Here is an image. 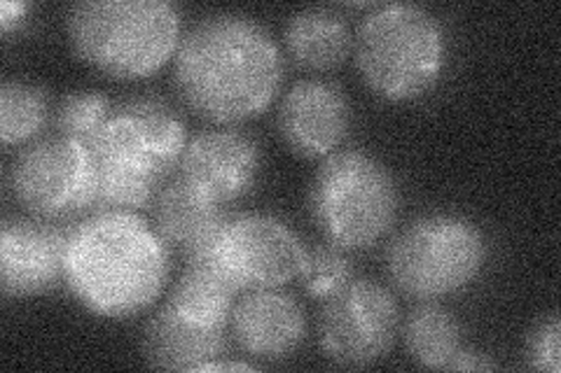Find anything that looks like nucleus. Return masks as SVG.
<instances>
[{"label": "nucleus", "mask_w": 561, "mask_h": 373, "mask_svg": "<svg viewBox=\"0 0 561 373\" xmlns=\"http://www.w3.org/2000/svg\"><path fill=\"white\" fill-rule=\"evenodd\" d=\"M284 80L274 35L241 12H210L192 24L173 57V82L192 113L239 124L265 113Z\"/></svg>", "instance_id": "obj_1"}, {"label": "nucleus", "mask_w": 561, "mask_h": 373, "mask_svg": "<svg viewBox=\"0 0 561 373\" xmlns=\"http://www.w3.org/2000/svg\"><path fill=\"white\" fill-rule=\"evenodd\" d=\"M169 269L167 243L136 212L96 210L68 229L64 282L99 317L125 319L150 308Z\"/></svg>", "instance_id": "obj_2"}, {"label": "nucleus", "mask_w": 561, "mask_h": 373, "mask_svg": "<svg viewBox=\"0 0 561 373\" xmlns=\"http://www.w3.org/2000/svg\"><path fill=\"white\" fill-rule=\"evenodd\" d=\"M76 57L115 80L148 78L175 57L181 10L169 0H80L66 12Z\"/></svg>", "instance_id": "obj_3"}, {"label": "nucleus", "mask_w": 561, "mask_h": 373, "mask_svg": "<svg viewBox=\"0 0 561 373\" xmlns=\"http://www.w3.org/2000/svg\"><path fill=\"white\" fill-rule=\"evenodd\" d=\"M354 49L363 82L377 96L402 103L421 98L440 82L447 35L431 10L386 3L363 16Z\"/></svg>", "instance_id": "obj_4"}, {"label": "nucleus", "mask_w": 561, "mask_h": 373, "mask_svg": "<svg viewBox=\"0 0 561 373\" xmlns=\"http://www.w3.org/2000/svg\"><path fill=\"white\" fill-rule=\"evenodd\" d=\"M309 210L328 243L365 250L393 229L400 189L393 173L373 154L332 152L311 180Z\"/></svg>", "instance_id": "obj_5"}, {"label": "nucleus", "mask_w": 561, "mask_h": 373, "mask_svg": "<svg viewBox=\"0 0 561 373\" xmlns=\"http://www.w3.org/2000/svg\"><path fill=\"white\" fill-rule=\"evenodd\" d=\"M484 261L486 241L476 222L433 212L398 231L386 250V273L402 294L431 301L468 288Z\"/></svg>", "instance_id": "obj_6"}, {"label": "nucleus", "mask_w": 561, "mask_h": 373, "mask_svg": "<svg viewBox=\"0 0 561 373\" xmlns=\"http://www.w3.org/2000/svg\"><path fill=\"white\" fill-rule=\"evenodd\" d=\"M10 189L33 218L55 224L80 220L96 210V154L61 133L35 140L12 162Z\"/></svg>", "instance_id": "obj_7"}, {"label": "nucleus", "mask_w": 561, "mask_h": 373, "mask_svg": "<svg viewBox=\"0 0 561 373\" xmlns=\"http://www.w3.org/2000/svg\"><path fill=\"white\" fill-rule=\"evenodd\" d=\"M187 145L183 119L160 98H131L113 108L96 138L99 168L167 185Z\"/></svg>", "instance_id": "obj_8"}, {"label": "nucleus", "mask_w": 561, "mask_h": 373, "mask_svg": "<svg viewBox=\"0 0 561 373\" xmlns=\"http://www.w3.org/2000/svg\"><path fill=\"white\" fill-rule=\"evenodd\" d=\"M400 329V311L389 288L354 278L325 299L321 348L330 362L346 369L373 366L391 352Z\"/></svg>", "instance_id": "obj_9"}, {"label": "nucleus", "mask_w": 561, "mask_h": 373, "mask_svg": "<svg viewBox=\"0 0 561 373\" xmlns=\"http://www.w3.org/2000/svg\"><path fill=\"white\" fill-rule=\"evenodd\" d=\"M206 255L222 266L241 292H253L278 290L300 276L307 247L284 220L245 212L227 218Z\"/></svg>", "instance_id": "obj_10"}, {"label": "nucleus", "mask_w": 561, "mask_h": 373, "mask_svg": "<svg viewBox=\"0 0 561 373\" xmlns=\"http://www.w3.org/2000/svg\"><path fill=\"white\" fill-rule=\"evenodd\" d=\"M68 231L55 222L10 218L0 224V290L8 299L38 296L66 276Z\"/></svg>", "instance_id": "obj_11"}, {"label": "nucleus", "mask_w": 561, "mask_h": 373, "mask_svg": "<svg viewBox=\"0 0 561 373\" xmlns=\"http://www.w3.org/2000/svg\"><path fill=\"white\" fill-rule=\"evenodd\" d=\"M260 175V148L237 129H208L185 145L179 177L220 206L239 201Z\"/></svg>", "instance_id": "obj_12"}, {"label": "nucleus", "mask_w": 561, "mask_h": 373, "mask_svg": "<svg viewBox=\"0 0 561 373\" xmlns=\"http://www.w3.org/2000/svg\"><path fill=\"white\" fill-rule=\"evenodd\" d=\"M278 136L302 159H325L348 133L351 108L342 86L328 80H302L278 105Z\"/></svg>", "instance_id": "obj_13"}, {"label": "nucleus", "mask_w": 561, "mask_h": 373, "mask_svg": "<svg viewBox=\"0 0 561 373\" xmlns=\"http://www.w3.org/2000/svg\"><path fill=\"white\" fill-rule=\"evenodd\" d=\"M230 331L249 358L278 362L302 346L307 317L295 296L280 290H253L237 301Z\"/></svg>", "instance_id": "obj_14"}, {"label": "nucleus", "mask_w": 561, "mask_h": 373, "mask_svg": "<svg viewBox=\"0 0 561 373\" xmlns=\"http://www.w3.org/2000/svg\"><path fill=\"white\" fill-rule=\"evenodd\" d=\"M152 220L169 253L183 255L190 261L214 247L227 215L225 206L206 199L204 194L175 177L157 194Z\"/></svg>", "instance_id": "obj_15"}, {"label": "nucleus", "mask_w": 561, "mask_h": 373, "mask_svg": "<svg viewBox=\"0 0 561 373\" xmlns=\"http://www.w3.org/2000/svg\"><path fill=\"white\" fill-rule=\"evenodd\" d=\"M227 329H206L164 306L150 317L140 350L152 369L195 371L204 362L225 358Z\"/></svg>", "instance_id": "obj_16"}, {"label": "nucleus", "mask_w": 561, "mask_h": 373, "mask_svg": "<svg viewBox=\"0 0 561 373\" xmlns=\"http://www.w3.org/2000/svg\"><path fill=\"white\" fill-rule=\"evenodd\" d=\"M239 292L237 282L225 273L222 266L214 257L204 255L187 261L167 306L187 323L206 329H227Z\"/></svg>", "instance_id": "obj_17"}, {"label": "nucleus", "mask_w": 561, "mask_h": 373, "mask_svg": "<svg viewBox=\"0 0 561 373\" xmlns=\"http://www.w3.org/2000/svg\"><path fill=\"white\" fill-rule=\"evenodd\" d=\"M284 43L288 57L297 66L323 73L351 57L356 35L340 12L330 8H305L288 20Z\"/></svg>", "instance_id": "obj_18"}, {"label": "nucleus", "mask_w": 561, "mask_h": 373, "mask_svg": "<svg viewBox=\"0 0 561 373\" xmlns=\"http://www.w3.org/2000/svg\"><path fill=\"white\" fill-rule=\"evenodd\" d=\"M402 341L419 366L437 371H447L456 352L463 348L459 319L433 301H424L408 313L402 325Z\"/></svg>", "instance_id": "obj_19"}, {"label": "nucleus", "mask_w": 561, "mask_h": 373, "mask_svg": "<svg viewBox=\"0 0 561 373\" xmlns=\"http://www.w3.org/2000/svg\"><path fill=\"white\" fill-rule=\"evenodd\" d=\"M51 115L43 86L8 80L0 86V138L3 145H22L41 136Z\"/></svg>", "instance_id": "obj_20"}, {"label": "nucleus", "mask_w": 561, "mask_h": 373, "mask_svg": "<svg viewBox=\"0 0 561 373\" xmlns=\"http://www.w3.org/2000/svg\"><path fill=\"white\" fill-rule=\"evenodd\" d=\"M113 113V103L103 92H70L61 98L57 108V129L61 136H68L80 143L94 148L105 121Z\"/></svg>", "instance_id": "obj_21"}, {"label": "nucleus", "mask_w": 561, "mask_h": 373, "mask_svg": "<svg viewBox=\"0 0 561 373\" xmlns=\"http://www.w3.org/2000/svg\"><path fill=\"white\" fill-rule=\"evenodd\" d=\"M300 278L305 288L316 299H328L337 294L344 285L354 280V264H351L346 250L337 245H316L307 250Z\"/></svg>", "instance_id": "obj_22"}, {"label": "nucleus", "mask_w": 561, "mask_h": 373, "mask_svg": "<svg viewBox=\"0 0 561 373\" xmlns=\"http://www.w3.org/2000/svg\"><path fill=\"white\" fill-rule=\"evenodd\" d=\"M561 323L559 315H546L540 323L531 329L529 339H526V360L536 371L559 373L561 371Z\"/></svg>", "instance_id": "obj_23"}, {"label": "nucleus", "mask_w": 561, "mask_h": 373, "mask_svg": "<svg viewBox=\"0 0 561 373\" xmlns=\"http://www.w3.org/2000/svg\"><path fill=\"white\" fill-rule=\"evenodd\" d=\"M499 362L486 352H480L476 348H461L456 352L447 371H496Z\"/></svg>", "instance_id": "obj_24"}, {"label": "nucleus", "mask_w": 561, "mask_h": 373, "mask_svg": "<svg viewBox=\"0 0 561 373\" xmlns=\"http://www.w3.org/2000/svg\"><path fill=\"white\" fill-rule=\"evenodd\" d=\"M28 12L31 5L24 3V0H3L0 3V31L8 35L14 28H20L28 20Z\"/></svg>", "instance_id": "obj_25"}, {"label": "nucleus", "mask_w": 561, "mask_h": 373, "mask_svg": "<svg viewBox=\"0 0 561 373\" xmlns=\"http://www.w3.org/2000/svg\"><path fill=\"white\" fill-rule=\"evenodd\" d=\"M195 371H255L253 364L249 362H239V360H210V362H204L202 366H197Z\"/></svg>", "instance_id": "obj_26"}]
</instances>
